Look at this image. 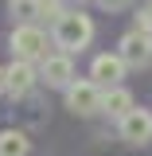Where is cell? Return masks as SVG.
<instances>
[{"mask_svg":"<svg viewBox=\"0 0 152 156\" xmlns=\"http://www.w3.org/2000/svg\"><path fill=\"white\" fill-rule=\"evenodd\" d=\"M94 39V23L90 16H82V12H62L55 20V43L70 55V51H82L86 43Z\"/></svg>","mask_w":152,"mask_h":156,"instance_id":"1","label":"cell"},{"mask_svg":"<svg viewBox=\"0 0 152 156\" xmlns=\"http://www.w3.org/2000/svg\"><path fill=\"white\" fill-rule=\"evenodd\" d=\"M101 98L105 94H101V86H97L94 78H90V82H70V86H66V109L90 117V113L101 109Z\"/></svg>","mask_w":152,"mask_h":156,"instance_id":"2","label":"cell"},{"mask_svg":"<svg viewBox=\"0 0 152 156\" xmlns=\"http://www.w3.org/2000/svg\"><path fill=\"white\" fill-rule=\"evenodd\" d=\"M12 51H16V58H23V62L47 58V35H43L39 27H31V23H23V27L12 31Z\"/></svg>","mask_w":152,"mask_h":156,"instance_id":"3","label":"cell"},{"mask_svg":"<svg viewBox=\"0 0 152 156\" xmlns=\"http://www.w3.org/2000/svg\"><path fill=\"white\" fill-rule=\"evenodd\" d=\"M117 55L125 58L129 66H136V70L148 66V62H152V31H140V27L129 31V35L121 39V51H117Z\"/></svg>","mask_w":152,"mask_h":156,"instance_id":"4","label":"cell"},{"mask_svg":"<svg viewBox=\"0 0 152 156\" xmlns=\"http://www.w3.org/2000/svg\"><path fill=\"white\" fill-rule=\"evenodd\" d=\"M39 78H43L47 86H58V90H66V86L74 82V66H70L66 51H62V55H47V58H43V66H39Z\"/></svg>","mask_w":152,"mask_h":156,"instance_id":"5","label":"cell"},{"mask_svg":"<svg viewBox=\"0 0 152 156\" xmlns=\"http://www.w3.org/2000/svg\"><path fill=\"white\" fill-rule=\"evenodd\" d=\"M125 66H129V62L121 55H97L94 66H90V78H94L97 86H109V90H113L117 82L125 78Z\"/></svg>","mask_w":152,"mask_h":156,"instance_id":"6","label":"cell"},{"mask_svg":"<svg viewBox=\"0 0 152 156\" xmlns=\"http://www.w3.org/2000/svg\"><path fill=\"white\" fill-rule=\"evenodd\" d=\"M121 136L129 144H148L152 140V113L148 109H133V113L121 121Z\"/></svg>","mask_w":152,"mask_h":156,"instance_id":"7","label":"cell"},{"mask_svg":"<svg viewBox=\"0 0 152 156\" xmlns=\"http://www.w3.org/2000/svg\"><path fill=\"white\" fill-rule=\"evenodd\" d=\"M35 82H43V78H39V70L31 66V62L16 58V62L8 66V94L23 98V94H31V86H35Z\"/></svg>","mask_w":152,"mask_h":156,"instance_id":"8","label":"cell"},{"mask_svg":"<svg viewBox=\"0 0 152 156\" xmlns=\"http://www.w3.org/2000/svg\"><path fill=\"white\" fill-rule=\"evenodd\" d=\"M133 109H136V105H133V94H129V90H121V86L105 90V98H101V113H109V117H117V121H125Z\"/></svg>","mask_w":152,"mask_h":156,"instance_id":"9","label":"cell"},{"mask_svg":"<svg viewBox=\"0 0 152 156\" xmlns=\"http://www.w3.org/2000/svg\"><path fill=\"white\" fill-rule=\"evenodd\" d=\"M27 152H31V144H27V136L19 129H4L0 133V156H27Z\"/></svg>","mask_w":152,"mask_h":156,"instance_id":"10","label":"cell"},{"mask_svg":"<svg viewBox=\"0 0 152 156\" xmlns=\"http://www.w3.org/2000/svg\"><path fill=\"white\" fill-rule=\"evenodd\" d=\"M12 16L16 20H35L39 16V0H12Z\"/></svg>","mask_w":152,"mask_h":156,"instance_id":"11","label":"cell"},{"mask_svg":"<svg viewBox=\"0 0 152 156\" xmlns=\"http://www.w3.org/2000/svg\"><path fill=\"white\" fill-rule=\"evenodd\" d=\"M97 4H101L105 12H121V8H129L133 0H97Z\"/></svg>","mask_w":152,"mask_h":156,"instance_id":"12","label":"cell"},{"mask_svg":"<svg viewBox=\"0 0 152 156\" xmlns=\"http://www.w3.org/2000/svg\"><path fill=\"white\" fill-rule=\"evenodd\" d=\"M4 90H8V70L0 66V94H4Z\"/></svg>","mask_w":152,"mask_h":156,"instance_id":"13","label":"cell"},{"mask_svg":"<svg viewBox=\"0 0 152 156\" xmlns=\"http://www.w3.org/2000/svg\"><path fill=\"white\" fill-rule=\"evenodd\" d=\"M144 12H148V16H152V4H148V8H144Z\"/></svg>","mask_w":152,"mask_h":156,"instance_id":"14","label":"cell"}]
</instances>
